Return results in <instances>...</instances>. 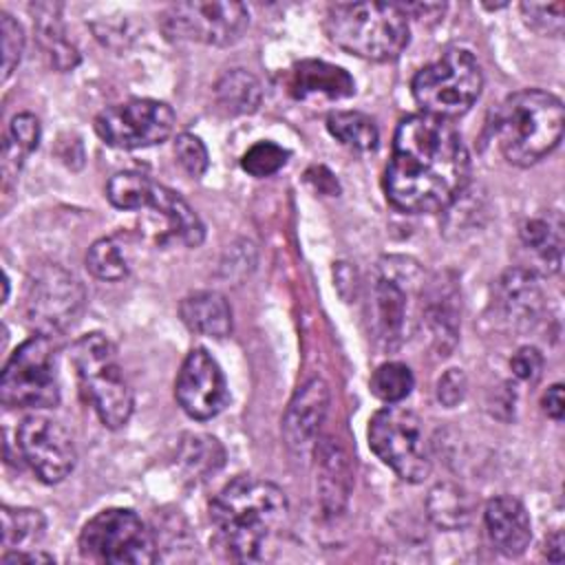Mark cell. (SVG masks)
<instances>
[{
  "instance_id": "1",
  "label": "cell",
  "mask_w": 565,
  "mask_h": 565,
  "mask_svg": "<svg viewBox=\"0 0 565 565\" xmlns=\"http://www.w3.org/2000/svg\"><path fill=\"white\" fill-rule=\"evenodd\" d=\"M470 177V157L457 128L430 115L404 117L384 172L386 199L402 212L428 214L452 205Z\"/></svg>"
},
{
  "instance_id": "2",
  "label": "cell",
  "mask_w": 565,
  "mask_h": 565,
  "mask_svg": "<svg viewBox=\"0 0 565 565\" xmlns=\"http://www.w3.org/2000/svg\"><path fill=\"white\" fill-rule=\"evenodd\" d=\"M287 512L285 492L252 475L232 479L210 503L216 541L234 561H260L265 545L285 525Z\"/></svg>"
},
{
  "instance_id": "3",
  "label": "cell",
  "mask_w": 565,
  "mask_h": 565,
  "mask_svg": "<svg viewBox=\"0 0 565 565\" xmlns=\"http://www.w3.org/2000/svg\"><path fill=\"white\" fill-rule=\"evenodd\" d=\"M563 102L539 88L508 95L492 121V135L508 163L527 168L545 159L563 137Z\"/></svg>"
},
{
  "instance_id": "4",
  "label": "cell",
  "mask_w": 565,
  "mask_h": 565,
  "mask_svg": "<svg viewBox=\"0 0 565 565\" xmlns=\"http://www.w3.org/2000/svg\"><path fill=\"white\" fill-rule=\"evenodd\" d=\"M324 33L342 51L371 60H395L408 44V15L395 2H335L324 13Z\"/></svg>"
},
{
  "instance_id": "5",
  "label": "cell",
  "mask_w": 565,
  "mask_h": 565,
  "mask_svg": "<svg viewBox=\"0 0 565 565\" xmlns=\"http://www.w3.org/2000/svg\"><path fill=\"white\" fill-rule=\"evenodd\" d=\"M71 362L79 386L102 424L108 428L126 426L135 399L113 342L102 333H86L73 342Z\"/></svg>"
},
{
  "instance_id": "6",
  "label": "cell",
  "mask_w": 565,
  "mask_h": 565,
  "mask_svg": "<svg viewBox=\"0 0 565 565\" xmlns=\"http://www.w3.org/2000/svg\"><path fill=\"white\" fill-rule=\"evenodd\" d=\"M483 73L477 57L466 49H450L439 60L426 64L411 82L413 97L424 115L457 119L479 99Z\"/></svg>"
},
{
  "instance_id": "7",
  "label": "cell",
  "mask_w": 565,
  "mask_h": 565,
  "mask_svg": "<svg viewBox=\"0 0 565 565\" xmlns=\"http://www.w3.org/2000/svg\"><path fill=\"white\" fill-rule=\"evenodd\" d=\"M0 399L11 408L57 406V355L51 335L38 333L11 353L0 377Z\"/></svg>"
},
{
  "instance_id": "8",
  "label": "cell",
  "mask_w": 565,
  "mask_h": 565,
  "mask_svg": "<svg viewBox=\"0 0 565 565\" xmlns=\"http://www.w3.org/2000/svg\"><path fill=\"white\" fill-rule=\"evenodd\" d=\"M369 446L399 479L419 483L430 475V452L424 424L406 406L380 408L369 422Z\"/></svg>"
},
{
  "instance_id": "9",
  "label": "cell",
  "mask_w": 565,
  "mask_h": 565,
  "mask_svg": "<svg viewBox=\"0 0 565 565\" xmlns=\"http://www.w3.org/2000/svg\"><path fill=\"white\" fill-rule=\"evenodd\" d=\"M106 196L119 210H152L163 218L166 234L188 247H199L203 243L205 227L188 201L179 192L141 172L124 170L113 174L106 185Z\"/></svg>"
},
{
  "instance_id": "10",
  "label": "cell",
  "mask_w": 565,
  "mask_h": 565,
  "mask_svg": "<svg viewBox=\"0 0 565 565\" xmlns=\"http://www.w3.org/2000/svg\"><path fill=\"white\" fill-rule=\"evenodd\" d=\"M79 552L95 563L150 565L157 561V541L132 510L108 508L82 527Z\"/></svg>"
},
{
  "instance_id": "11",
  "label": "cell",
  "mask_w": 565,
  "mask_h": 565,
  "mask_svg": "<svg viewBox=\"0 0 565 565\" xmlns=\"http://www.w3.org/2000/svg\"><path fill=\"white\" fill-rule=\"evenodd\" d=\"M84 307V285L62 265L49 263L31 274L24 296V313L38 333H64L77 322Z\"/></svg>"
},
{
  "instance_id": "12",
  "label": "cell",
  "mask_w": 565,
  "mask_h": 565,
  "mask_svg": "<svg viewBox=\"0 0 565 565\" xmlns=\"http://www.w3.org/2000/svg\"><path fill=\"white\" fill-rule=\"evenodd\" d=\"M249 24L247 7L241 2L194 0L170 4L161 15V29L170 40L227 46L243 38Z\"/></svg>"
},
{
  "instance_id": "13",
  "label": "cell",
  "mask_w": 565,
  "mask_h": 565,
  "mask_svg": "<svg viewBox=\"0 0 565 565\" xmlns=\"http://www.w3.org/2000/svg\"><path fill=\"white\" fill-rule=\"evenodd\" d=\"M174 130V110L159 99H128L95 117L99 139L119 150H137L166 141Z\"/></svg>"
},
{
  "instance_id": "14",
  "label": "cell",
  "mask_w": 565,
  "mask_h": 565,
  "mask_svg": "<svg viewBox=\"0 0 565 565\" xmlns=\"http://www.w3.org/2000/svg\"><path fill=\"white\" fill-rule=\"evenodd\" d=\"M15 439L22 461L40 481L60 483L73 472L77 450L60 422L46 415H29L18 426Z\"/></svg>"
},
{
  "instance_id": "15",
  "label": "cell",
  "mask_w": 565,
  "mask_h": 565,
  "mask_svg": "<svg viewBox=\"0 0 565 565\" xmlns=\"http://www.w3.org/2000/svg\"><path fill=\"white\" fill-rule=\"evenodd\" d=\"M174 397L185 415L205 422L216 417L230 402V388L218 362L201 347L192 349L177 375Z\"/></svg>"
},
{
  "instance_id": "16",
  "label": "cell",
  "mask_w": 565,
  "mask_h": 565,
  "mask_svg": "<svg viewBox=\"0 0 565 565\" xmlns=\"http://www.w3.org/2000/svg\"><path fill=\"white\" fill-rule=\"evenodd\" d=\"M492 305L508 327L516 331L532 329L545 309V298L536 274L521 267L508 269L497 280Z\"/></svg>"
},
{
  "instance_id": "17",
  "label": "cell",
  "mask_w": 565,
  "mask_h": 565,
  "mask_svg": "<svg viewBox=\"0 0 565 565\" xmlns=\"http://www.w3.org/2000/svg\"><path fill=\"white\" fill-rule=\"evenodd\" d=\"M329 411V386L320 377L305 382L291 397L285 417L282 435L294 450H305L316 441V435Z\"/></svg>"
},
{
  "instance_id": "18",
  "label": "cell",
  "mask_w": 565,
  "mask_h": 565,
  "mask_svg": "<svg viewBox=\"0 0 565 565\" xmlns=\"http://www.w3.org/2000/svg\"><path fill=\"white\" fill-rule=\"evenodd\" d=\"M486 532L505 556H521L532 541V523L523 503L514 497H494L483 510Z\"/></svg>"
},
{
  "instance_id": "19",
  "label": "cell",
  "mask_w": 565,
  "mask_h": 565,
  "mask_svg": "<svg viewBox=\"0 0 565 565\" xmlns=\"http://www.w3.org/2000/svg\"><path fill=\"white\" fill-rule=\"evenodd\" d=\"M287 86L296 99H309V97L344 99L355 93L353 77L344 68L322 60L298 62L289 73Z\"/></svg>"
},
{
  "instance_id": "20",
  "label": "cell",
  "mask_w": 565,
  "mask_h": 565,
  "mask_svg": "<svg viewBox=\"0 0 565 565\" xmlns=\"http://www.w3.org/2000/svg\"><path fill=\"white\" fill-rule=\"evenodd\" d=\"M373 329L377 340L395 349L402 342L406 324V291L395 276H380L371 291Z\"/></svg>"
},
{
  "instance_id": "21",
  "label": "cell",
  "mask_w": 565,
  "mask_h": 565,
  "mask_svg": "<svg viewBox=\"0 0 565 565\" xmlns=\"http://www.w3.org/2000/svg\"><path fill=\"white\" fill-rule=\"evenodd\" d=\"M185 327L207 338H227L232 333V307L218 291H194L179 305Z\"/></svg>"
},
{
  "instance_id": "22",
  "label": "cell",
  "mask_w": 565,
  "mask_h": 565,
  "mask_svg": "<svg viewBox=\"0 0 565 565\" xmlns=\"http://www.w3.org/2000/svg\"><path fill=\"white\" fill-rule=\"evenodd\" d=\"M318 455V488L327 512H340L349 497V457L333 439H322L316 448Z\"/></svg>"
},
{
  "instance_id": "23",
  "label": "cell",
  "mask_w": 565,
  "mask_h": 565,
  "mask_svg": "<svg viewBox=\"0 0 565 565\" xmlns=\"http://www.w3.org/2000/svg\"><path fill=\"white\" fill-rule=\"evenodd\" d=\"M428 516L444 530H461L472 519V499L457 483H437L426 499Z\"/></svg>"
},
{
  "instance_id": "24",
  "label": "cell",
  "mask_w": 565,
  "mask_h": 565,
  "mask_svg": "<svg viewBox=\"0 0 565 565\" xmlns=\"http://www.w3.org/2000/svg\"><path fill=\"white\" fill-rule=\"evenodd\" d=\"M216 102L230 115H249L258 110L263 102L260 82L245 68H232L223 73L214 86Z\"/></svg>"
},
{
  "instance_id": "25",
  "label": "cell",
  "mask_w": 565,
  "mask_h": 565,
  "mask_svg": "<svg viewBox=\"0 0 565 565\" xmlns=\"http://www.w3.org/2000/svg\"><path fill=\"white\" fill-rule=\"evenodd\" d=\"M558 216H536L521 225L523 245L541 260L547 274L558 271L563 254V232Z\"/></svg>"
},
{
  "instance_id": "26",
  "label": "cell",
  "mask_w": 565,
  "mask_h": 565,
  "mask_svg": "<svg viewBox=\"0 0 565 565\" xmlns=\"http://www.w3.org/2000/svg\"><path fill=\"white\" fill-rule=\"evenodd\" d=\"M329 132L351 150L371 152L377 148L380 130L375 121L360 110H335L327 117Z\"/></svg>"
},
{
  "instance_id": "27",
  "label": "cell",
  "mask_w": 565,
  "mask_h": 565,
  "mask_svg": "<svg viewBox=\"0 0 565 565\" xmlns=\"http://www.w3.org/2000/svg\"><path fill=\"white\" fill-rule=\"evenodd\" d=\"M44 516L33 508H2V545L7 550H31L44 536Z\"/></svg>"
},
{
  "instance_id": "28",
  "label": "cell",
  "mask_w": 565,
  "mask_h": 565,
  "mask_svg": "<svg viewBox=\"0 0 565 565\" xmlns=\"http://www.w3.org/2000/svg\"><path fill=\"white\" fill-rule=\"evenodd\" d=\"M179 459L192 479H205L223 466V448L214 437L190 435L181 446Z\"/></svg>"
},
{
  "instance_id": "29",
  "label": "cell",
  "mask_w": 565,
  "mask_h": 565,
  "mask_svg": "<svg viewBox=\"0 0 565 565\" xmlns=\"http://www.w3.org/2000/svg\"><path fill=\"white\" fill-rule=\"evenodd\" d=\"M42 128L35 115L20 113L9 124V139L4 146V166H13L20 170L26 154H31L40 146Z\"/></svg>"
},
{
  "instance_id": "30",
  "label": "cell",
  "mask_w": 565,
  "mask_h": 565,
  "mask_svg": "<svg viewBox=\"0 0 565 565\" xmlns=\"http://www.w3.org/2000/svg\"><path fill=\"white\" fill-rule=\"evenodd\" d=\"M415 377L402 362H384L371 375V391L386 404H397L411 395Z\"/></svg>"
},
{
  "instance_id": "31",
  "label": "cell",
  "mask_w": 565,
  "mask_h": 565,
  "mask_svg": "<svg viewBox=\"0 0 565 565\" xmlns=\"http://www.w3.org/2000/svg\"><path fill=\"white\" fill-rule=\"evenodd\" d=\"M88 271L99 280H121L128 274V260L121 245L113 238H99L86 254Z\"/></svg>"
},
{
  "instance_id": "32",
  "label": "cell",
  "mask_w": 565,
  "mask_h": 565,
  "mask_svg": "<svg viewBox=\"0 0 565 565\" xmlns=\"http://www.w3.org/2000/svg\"><path fill=\"white\" fill-rule=\"evenodd\" d=\"M289 159V150L274 141H258L241 157V168L252 177H271L276 174Z\"/></svg>"
},
{
  "instance_id": "33",
  "label": "cell",
  "mask_w": 565,
  "mask_h": 565,
  "mask_svg": "<svg viewBox=\"0 0 565 565\" xmlns=\"http://www.w3.org/2000/svg\"><path fill=\"white\" fill-rule=\"evenodd\" d=\"M53 9L51 7V13L40 18V38L53 60V64L60 68V71H68L77 64V51L66 42L64 33H62V26H60V20L57 15H53Z\"/></svg>"
},
{
  "instance_id": "34",
  "label": "cell",
  "mask_w": 565,
  "mask_h": 565,
  "mask_svg": "<svg viewBox=\"0 0 565 565\" xmlns=\"http://www.w3.org/2000/svg\"><path fill=\"white\" fill-rule=\"evenodd\" d=\"M521 13L536 33L561 35L565 24V2H523Z\"/></svg>"
},
{
  "instance_id": "35",
  "label": "cell",
  "mask_w": 565,
  "mask_h": 565,
  "mask_svg": "<svg viewBox=\"0 0 565 565\" xmlns=\"http://www.w3.org/2000/svg\"><path fill=\"white\" fill-rule=\"evenodd\" d=\"M0 31H2V79H9L13 68L22 60L24 51V31L20 22L7 11L0 13Z\"/></svg>"
},
{
  "instance_id": "36",
  "label": "cell",
  "mask_w": 565,
  "mask_h": 565,
  "mask_svg": "<svg viewBox=\"0 0 565 565\" xmlns=\"http://www.w3.org/2000/svg\"><path fill=\"white\" fill-rule=\"evenodd\" d=\"M174 157L190 177H201L207 170V148L196 135L181 132L174 139Z\"/></svg>"
},
{
  "instance_id": "37",
  "label": "cell",
  "mask_w": 565,
  "mask_h": 565,
  "mask_svg": "<svg viewBox=\"0 0 565 565\" xmlns=\"http://www.w3.org/2000/svg\"><path fill=\"white\" fill-rule=\"evenodd\" d=\"M510 369L512 373L523 380V382H536L543 373V355L534 347H521L512 358H510Z\"/></svg>"
},
{
  "instance_id": "38",
  "label": "cell",
  "mask_w": 565,
  "mask_h": 565,
  "mask_svg": "<svg viewBox=\"0 0 565 565\" xmlns=\"http://www.w3.org/2000/svg\"><path fill=\"white\" fill-rule=\"evenodd\" d=\"M463 395H466V375H463V371L461 369H448L437 382V399L444 406L452 408L463 399Z\"/></svg>"
},
{
  "instance_id": "39",
  "label": "cell",
  "mask_w": 565,
  "mask_h": 565,
  "mask_svg": "<svg viewBox=\"0 0 565 565\" xmlns=\"http://www.w3.org/2000/svg\"><path fill=\"white\" fill-rule=\"evenodd\" d=\"M402 9L406 11V15L411 18H419V20H426V22H435L444 15L446 11V4H439V2H413V4H402Z\"/></svg>"
},
{
  "instance_id": "40",
  "label": "cell",
  "mask_w": 565,
  "mask_h": 565,
  "mask_svg": "<svg viewBox=\"0 0 565 565\" xmlns=\"http://www.w3.org/2000/svg\"><path fill=\"white\" fill-rule=\"evenodd\" d=\"M543 411L552 417V419H556V422H561L563 419V413H565V399H563V384H552L547 391H545V395H543Z\"/></svg>"
},
{
  "instance_id": "41",
  "label": "cell",
  "mask_w": 565,
  "mask_h": 565,
  "mask_svg": "<svg viewBox=\"0 0 565 565\" xmlns=\"http://www.w3.org/2000/svg\"><path fill=\"white\" fill-rule=\"evenodd\" d=\"M53 556L49 554H42V552H22V550H11V552H4L2 554V563L4 565H11V563H51Z\"/></svg>"
},
{
  "instance_id": "42",
  "label": "cell",
  "mask_w": 565,
  "mask_h": 565,
  "mask_svg": "<svg viewBox=\"0 0 565 565\" xmlns=\"http://www.w3.org/2000/svg\"><path fill=\"white\" fill-rule=\"evenodd\" d=\"M545 556H547V561H554V563L563 561V534L558 530L552 536H547Z\"/></svg>"
}]
</instances>
